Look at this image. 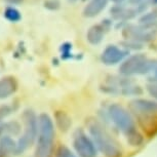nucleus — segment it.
<instances>
[{
    "label": "nucleus",
    "instance_id": "1",
    "mask_svg": "<svg viewBox=\"0 0 157 157\" xmlns=\"http://www.w3.org/2000/svg\"><path fill=\"white\" fill-rule=\"evenodd\" d=\"M87 129L91 140L94 141L97 149L106 157H121L122 150L118 142L110 135L105 126L96 118H88L86 121Z\"/></svg>",
    "mask_w": 157,
    "mask_h": 157
},
{
    "label": "nucleus",
    "instance_id": "2",
    "mask_svg": "<svg viewBox=\"0 0 157 157\" xmlns=\"http://www.w3.org/2000/svg\"><path fill=\"white\" fill-rule=\"evenodd\" d=\"M108 114L115 126L125 135L127 142L132 146H140L143 143V137L137 130L134 118L125 108L114 103L109 106Z\"/></svg>",
    "mask_w": 157,
    "mask_h": 157
},
{
    "label": "nucleus",
    "instance_id": "3",
    "mask_svg": "<svg viewBox=\"0 0 157 157\" xmlns=\"http://www.w3.org/2000/svg\"><path fill=\"white\" fill-rule=\"evenodd\" d=\"M55 136L54 121L48 114L41 113L38 116V134L36 138L35 157H52Z\"/></svg>",
    "mask_w": 157,
    "mask_h": 157
},
{
    "label": "nucleus",
    "instance_id": "4",
    "mask_svg": "<svg viewBox=\"0 0 157 157\" xmlns=\"http://www.w3.org/2000/svg\"><path fill=\"white\" fill-rule=\"evenodd\" d=\"M24 120V134L17 142L16 154L21 155L31 147L37 138L38 134V117L32 109H26L23 113Z\"/></svg>",
    "mask_w": 157,
    "mask_h": 157
},
{
    "label": "nucleus",
    "instance_id": "5",
    "mask_svg": "<svg viewBox=\"0 0 157 157\" xmlns=\"http://www.w3.org/2000/svg\"><path fill=\"white\" fill-rule=\"evenodd\" d=\"M103 93L110 94H122L124 97L139 96L143 93L142 88L139 85L134 84L129 78L123 76H112L106 80V84L101 86Z\"/></svg>",
    "mask_w": 157,
    "mask_h": 157
},
{
    "label": "nucleus",
    "instance_id": "6",
    "mask_svg": "<svg viewBox=\"0 0 157 157\" xmlns=\"http://www.w3.org/2000/svg\"><path fill=\"white\" fill-rule=\"evenodd\" d=\"M155 65V61L148 59L145 55L139 54L126 59L119 67V71L123 76H130L136 74L143 75L149 73L153 68H156Z\"/></svg>",
    "mask_w": 157,
    "mask_h": 157
},
{
    "label": "nucleus",
    "instance_id": "7",
    "mask_svg": "<svg viewBox=\"0 0 157 157\" xmlns=\"http://www.w3.org/2000/svg\"><path fill=\"white\" fill-rule=\"evenodd\" d=\"M123 37L135 42H149L157 34V24H141L140 26H127L123 29Z\"/></svg>",
    "mask_w": 157,
    "mask_h": 157
},
{
    "label": "nucleus",
    "instance_id": "8",
    "mask_svg": "<svg viewBox=\"0 0 157 157\" xmlns=\"http://www.w3.org/2000/svg\"><path fill=\"white\" fill-rule=\"evenodd\" d=\"M73 147L79 157H97L98 149L96 145L82 129H77L74 132Z\"/></svg>",
    "mask_w": 157,
    "mask_h": 157
},
{
    "label": "nucleus",
    "instance_id": "9",
    "mask_svg": "<svg viewBox=\"0 0 157 157\" xmlns=\"http://www.w3.org/2000/svg\"><path fill=\"white\" fill-rule=\"evenodd\" d=\"M128 108L132 114L141 119L152 117L157 113V103L146 99H136L132 101Z\"/></svg>",
    "mask_w": 157,
    "mask_h": 157
},
{
    "label": "nucleus",
    "instance_id": "10",
    "mask_svg": "<svg viewBox=\"0 0 157 157\" xmlns=\"http://www.w3.org/2000/svg\"><path fill=\"white\" fill-rule=\"evenodd\" d=\"M127 56L126 50L119 48L116 45H108L104 49L101 56V60L105 65L111 66V65L118 64Z\"/></svg>",
    "mask_w": 157,
    "mask_h": 157
},
{
    "label": "nucleus",
    "instance_id": "11",
    "mask_svg": "<svg viewBox=\"0 0 157 157\" xmlns=\"http://www.w3.org/2000/svg\"><path fill=\"white\" fill-rule=\"evenodd\" d=\"M17 82L13 76H6L0 79V100L6 99L16 93Z\"/></svg>",
    "mask_w": 157,
    "mask_h": 157
},
{
    "label": "nucleus",
    "instance_id": "12",
    "mask_svg": "<svg viewBox=\"0 0 157 157\" xmlns=\"http://www.w3.org/2000/svg\"><path fill=\"white\" fill-rule=\"evenodd\" d=\"M17 142L10 136H4L0 138V157H10L16 154Z\"/></svg>",
    "mask_w": 157,
    "mask_h": 157
},
{
    "label": "nucleus",
    "instance_id": "13",
    "mask_svg": "<svg viewBox=\"0 0 157 157\" xmlns=\"http://www.w3.org/2000/svg\"><path fill=\"white\" fill-rule=\"evenodd\" d=\"M107 3L108 0H90L84 7L83 16L86 17H94L98 16L106 7Z\"/></svg>",
    "mask_w": 157,
    "mask_h": 157
},
{
    "label": "nucleus",
    "instance_id": "14",
    "mask_svg": "<svg viewBox=\"0 0 157 157\" xmlns=\"http://www.w3.org/2000/svg\"><path fill=\"white\" fill-rule=\"evenodd\" d=\"M106 29L104 28L103 25H94L88 29L86 33V39L90 44L93 45H97V44L101 43L103 40L104 35H105Z\"/></svg>",
    "mask_w": 157,
    "mask_h": 157
},
{
    "label": "nucleus",
    "instance_id": "15",
    "mask_svg": "<svg viewBox=\"0 0 157 157\" xmlns=\"http://www.w3.org/2000/svg\"><path fill=\"white\" fill-rule=\"evenodd\" d=\"M55 121L57 123V126L62 132H68L69 128L72 125V121L69 115L65 113L64 111H57L55 114Z\"/></svg>",
    "mask_w": 157,
    "mask_h": 157
},
{
    "label": "nucleus",
    "instance_id": "16",
    "mask_svg": "<svg viewBox=\"0 0 157 157\" xmlns=\"http://www.w3.org/2000/svg\"><path fill=\"white\" fill-rule=\"evenodd\" d=\"M4 17L11 23H17L22 19V16L16 7L8 6L4 10Z\"/></svg>",
    "mask_w": 157,
    "mask_h": 157
},
{
    "label": "nucleus",
    "instance_id": "17",
    "mask_svg": "<svg viewBox=\"0 0 157 157\" xmlns=\"http://www.w3.org/2000/svg\"><path fill=\"white\" fill-rule=\"evenodd\" d=\"M21 124L17 121H10V122L5 123V129L4 132H7L8 135L11 136H17L21 132Z\"/></svg>",
    "mask_w": 157,
    "mask_h": 157
},
{
    "label": "nucleus",
    "instance_id": "18",
    "mask_svg": "<svg viewBox=\"0 0 157 157\" xmlns=\"http://www.w3.org/2000/svg\"><path fill=\"white\" fill-rule=\"evenodd\" d=\"M61 57L63 60H67V59L72 58V54H71V49H72V44L69 42H66L61 45Z\"/></svg>",
    "mask_w": 157,
    "mask_h": 157
},
{
    "label": "nucleus",
    "instance_id": "19",
    "mask_svg": "<svg viewBox=\"0 0 157 157\" xmlns=\"http://www.w3.org/2000/svg\"><path fill=\"white\" fill-rule=\"evenodd\" d=\"M56 157H76V156H75V154L69 149V148L62 145V146H60L58 148Z\"/></svg>",
    "mask_w": 157,
    "mask_h": 157
},
{
    "label": "nucleus",
    "instance_id": "20",
    "mask_svg": "<svg viewBox=\"0 0 157 157\" xmlns=\"http://www.w3.org/2000/svg\"><path fill=\"white\" fill-rule=\"evenodd\" d=\"M13 108L10 105H0V121L13 113Z\"/></svg>",
    "mask_w": 157,
    "mask_h": 157
},
{
    "label": "nucleus",
    "instance_id": "21",
    "mask_svg": "<svg viewBox=\"0 0 157 157\" xmlns=\"http://www.w3.org/2000/svg\"><path fill=\"white\" fill-rule=\"evenodd\" d=\"M44 7L49 10H57L60 8V2L58 0H45L44 1Z\"/></svg>",
    "mask_w": 157,
    "mask_h": 157
},
{
    "label": "nucleus",
    "instance_id": "22",
    "mask_svg": "<svg viewBox=\"0 0 157 157\" xmlns=\"http://www.w3.org/2000/svg\"><path fill=\"white\" fill-rule=\"evenodd\" d=\"M147 90L151 97H153L154 99L157 100V80L154 82H151L147 85Z\"/></svg>",
    "mask_w": 157,
    "mask_h": 157
},
{
    "label": "nucleus",
    "instance_id": "23",
    "mask_svg": "<svg viewBox=\"0 0 157 157\" xmlns=\"http://www.w3.org/2000/svg\"><path fill=\"white\" fill-rule=\"evenodd\" d=\"M128 1L130 4H135L137 6H140V5H147L149 2H153V0H128Z\"/></svg>",
    "mask_w": 157,
    "mask_h": 157
},
{
    "label": "nucleus",
    "instance_id": "24",
    "mask_svg": "<svg viewBox=\"0 0 157 157\" xmlns=\"http://www.w3.org/2000/svg\"><path fill=\"white\" fill-rule=\"evenodd\" d=\"M5 1L7 2V3L10 4H13V5H17V4H21L24 0H5Z\"/></svg>",
    "mask_w": 157,
    "mask_h": 157
},
{
    "label": "nucleus",
    "instance_id": "25",
    "mask_svg": "<svg viewBox=\"0 0 157 157\" xmlns=\"http://www.w3.org/2000/svg\"><path fill=\"white\" fill-rule=\"evenodd\" d=\"M4 129H5V123L0 121V137H1L2 134L4 132Z\"/></svg>",
    "mask_w": 157,
    "mask_h": 157
},
{
    "label": "nucleus",
    "instance_id": "26",
    "mask_svg": "<svg viewBox=\"0 0 157 157\" xmlns=\"http://www.w3.org/2000/svg\"><path fill=\"white\" fill-rule=\"evenodd\" d=\"M155 78H156V80H157V66L155 68Z\"/></svg>",
    "mask_w": 157,
    "mask_h": 157
},
{
    "label": "nucleus",
    "instance_id": "27",
    "mask_svg": "<svg viewBox=\"0 0 157 157\" xmlns=\"http://www.w3.org/2000/svg\"><path fill=\"white\" fill-rule=\"evenodd\" d=\"M112 1H114V2H121V1H123V0H112Z\"/></svg>",
    "mask_w": 157,
    "mask_h": 157
}]
</instances>
